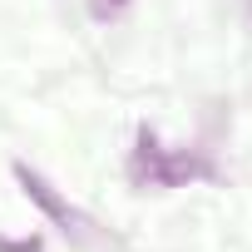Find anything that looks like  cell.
Masks as SVG:
<instances>
[{
  "instance_id": "1",
  "label": "cell",
  "mask_w": 252,
  "mask_h": 252,
  "mask_svg": "<svg viewBox=\"0 0 252 252\" xmlns=\"http://www.w3.org/2000/svg\"><path fill=\"white\" fill-rule=\"evenodd\" d=\"M213 158L193 154V149H168L158 144L154 129H139L134 139V154H129V178L139 188H188L198 178H213Z\"/></svg>"
},
{
  "instance_id": "2",
  "label": "cell",
  "mask_w": 252,
  "mask_h": 252,
  "mask_svg": "<svg viewBox=\"0 0 252 252\" xmlns=\"http://www.w3.org/2000/svg\"><path fill=\"white\" fill-rule=\"evenodd\" d=\"M10 173H15L20 193H25V198H30V203H35V208L60 227V232H69V237H89V227H94V222H89V218H84V213H79V208H74V203H69L50 178H45V173H35L30 163H10Z\"/></svg>"
},
{
  "instance_id": "3",
  "label": "cell",
  "mask_w": 252,
  "mask_h": 252,
  "mask_svg": "<svg viewBox=\"0 0 252 252\" xmlns=\"http://www.w3.org/2000/svg\"><path fill=\"white\" fill-rule=\"evenodd\" d=\"M109 5H124V0H109Z\"/></svg>"
}]
</instances>
